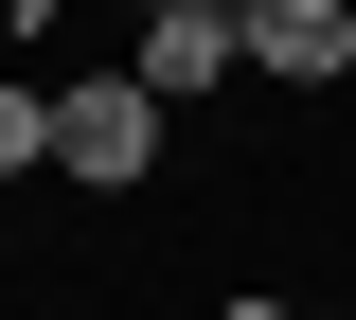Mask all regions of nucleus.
Here are the masks:
<instances>
[{
    "instance_id": "5",
    "label": "nucleus",
    "mask_w": 356,
    "mask_h": 320,
    "mask_svg": "<svg viewBox=\"0 0 356 320\" xmlns=\"http://www.w3.org/2000/svg\"><path fill=\"white\" fill-rule=\"evenodd\" d=\"M143 18H232V36H250V0H143Z\"/></svg>"
},
{
    "instance_id": "2",
    "label": "nucleus",
    "mask_w": 356,
    "mask_h": 320,
    "mask_svg": "<svg viewBox=\"0 0 356 320\" xmlns=\"http://www.w3.org/2000/svg\"><path fill=\"white\" fill-rule=\"evenodd\" d=\"M250 71L267 90H339L356 71V0H250Z\"/></svg>"
},
{
    "instance_id": "6",
    "label": "nucleus",
    "mask_w": 356,
    "mask_h": 320,
    "mask_svg": "<svg viewBox=\"0 0 356 320\" xmlns=\"http://www.w3.org/2000/svg\"><path fill=\"white\" fill-rule=\"evenodd\" d=\"M214 320H285V303H267V285H250V303H214Z\"/></svg>"
},
{
    "instance_id": "1",
    "label": "nucleus",
    "mask_w": 356,
    "mask_h": 320,
    "mask_svg": "<svg viewBox=\"0 0 356 320\" xmlns=\"http://www.w3.org/2000/svg\"><path fill=\"white\" fill-rule=\"evenodd\" d=\"M143 160H161V90H143V71H89V90H54V178L125 196Z\"/></svg>"
},
{
    "instance_id": "3",
    "label": "nucleus",
    "mask_w": 356,
    "mask_h": 320,
    "mask_svg": "<svg viewBox=\"0 0 356 320\" xmlns=\"http://www.w3.org/2000/svg\"><path fill=\"white\" fill-rule=\"evenodd\" d=\"M125 71H143L161 107H214L232 71H250V36H232V18H143V53H125Z\"/></svg>"
},
{
    "instance_id": "4",
    "label": "nucleus",
    "mask_w": 356,
    "mask_h": 320,
    "mask_svg": "<svg viewBox=\"0 0 356 320\" xmlns=\"http://www.w3.org/2000/svg\"><path fill=\"white\" fill-rule=\"evenodd\" d=\"M54 160V90H0V178H36Z\"/></svg>"
}]
</instances>
